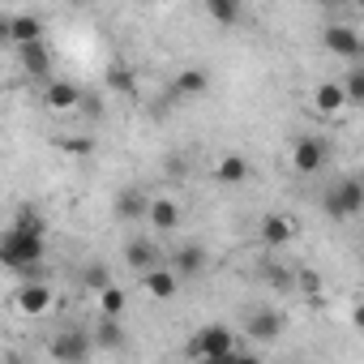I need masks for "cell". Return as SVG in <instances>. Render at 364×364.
I'll return each instance as SVG.
<instances>
[{
  "instance_id": "13",
  "label": "cell",
  "mask_w": 364,
  "mask_h": 364,
  "mask_svg": "<svg viewBox=\"0 0 364 364\" xmlns=\"http://www.w3.org/2000/svg\"><path fill=\"white\" fill-rule=\"evenodd\" d=\"M180 283H185V279H180L171 266H154V270L141 274V291H146L150 300H171V296L180 291Z\"/></svg>"
},
{
  "instance_id": "10",
  "label": "cell",
  "mask_w": 364,
  "mask_h": 364,
  "mask_svg": "<svg viewBox=\"0 0 364 364\" xmlns=\"http://www.w3.org/2000/svg\"><path fill=\"white\" fill-rule=\"evenodd\" d=\"M167 266H171L180 279H198V274H206L210 253H206V245H180V249H171Z\"/></svg>"
},
{
  "instance_id": "18",
  "label": "cell",
  "mask_w": 364,
  "mask_h": 364,
  "mask_svg": "<svg viewBox=\"0 0 364 364\" xmlns=\"http://www.w3.org/2000/svg\"><path fill=\"white\" fill-rule=\"evenodd\" d=\"M167 257L150 245V240H129L124 245V266L129 270H137V274H146V270H154V266H163Z\"/></svg>"
},
{
  "instance_id": "19",
  "label": "cell",
  "mask_w": 364,
  "mask_h": 364,
  "mask_svg": "<svg viewBox=\"0 0 364 364\" xmlns=\"http://www.w3.org/2000/svg\"><path fill=\"white\" fill-rule=\"evenodd\" d=\"M257 236H262V245L283 249V245L296 236V223H291L287 215H266V219H262V228H257Z\"/></svg>"
},
{
  "instance_id": "8",
  "label": "cell",
  "mask_w": 364,
  "mask_h": 364,
  "mask_svg": "<svg viewBox=\"0 0 364 364\" xmlns=\"http://www.w3.org/2000/svg\"><path fill=\"white\" fill-rule=\"evenodd\" d=\"M283 326H287V317L266 304V309H253V313L245 317V338H253V343H274V338L283 334Z\"/></svg>"
},
{
  "instance_id": "15",
  "label": "cell",
  "mask_w": 364,
  "mask_h": 364,
  "mask_svg": "<svg viewBox=\"0 0 364 364\" xmlns=\"http://www.w3.org/2000/svg\"><path fill=\"white\" fill-rule=\"evenodd\" d=\"M249 159L245 154H236V150H228V154H219L215 159V167H210V176L219 180V185H245V180H249Z\"/></svg>"
},
{
  "instance_id": "33",
  "label": "cell",
  "mask_w": 364,
  "mask_h": 364,
  "mask_svg": "<svg viewBox=\"0 0 364 364\" xmlns=\"http://www.w3.org/2000/svg\"><path fill=\"white\" fill-rule=\"evenodd\" d=\"M326 5H338V0H326Z\"/></svg>"
},
{
  "instance_id": "7",
  "label": "cell",
  "mask_w": 364,
  "mask_h": 364,
  "mask_svg": "<svg viewBox=\"0 0 364 364\" xmlns=\"http://www.w3.org/2000/svg\"><path fill=\"white\" fill-rule=\"evenodd\" d=\"M326 159H330V146L321 141V137H296V146H291V167L300 171V176H313V171H321L326 167Z\"/></svg>"
},
{
  "instance_id": "24",
  "label": "cell",
  "mask_w": 364,
  "mask_h": 364,
  "mask_svg": "<svg viewBox=\"0 0 364 364\" xmlns=\"http://www.w3.org/2000/svg\"><path fill=\"white\" fill-rule=\"evenodd\" d=\"M262 279H266L274 291H296V274H291V270H283L279 262H266V266H262Z\"/></svg>"
},
{
  "instance_id": "27",
  "label": "cell",
  "mask_w": 364,
  "mask_h": 364,
  "mask_svg": "<svg viewBox=\"0 0 364 364\" xmlns=\"http://www.w3.org/2000/svg\"><path fill=\"white\" fill-rule=\"evenodd\" d=\"M107 90H116V95H133V90H137V82H133V73H129V69H120V65H116V69L107 73Z\"/></svg>"
},
{
  "instance_id": "23",
  "label": "cell",
  "mask_w": 364,
  "mask_h": 364,
  "mask_svg": "<svg viewBox=\"0 0 364 364\" xmlns=\"http://www.w3.org/2000/svg\"><path fill=\"white\" fill-rule=\"evenodd\" d=\"M124 304H129V291H124V287L107 283V287L99 291V313H103V317H120V313H124Z\"/></svg>"
},
{
  "instance_id": "1",
  "label": "cell",
  "mask_w": 364,
  "mask_h": 364,
  "mask_svg": "<svg viewBox=\"0 0 364 364\" xmlns=\"http://www.w3.org/2000/svg\"><path fill=\"white\" fill-rule=\"evenodd\" d=\"M43 219L35 210H22L18 223L5 232V240H0V262H5L9 270L18 274H39V262L48 257V245H43Z\"/></svg>"
},
{
  "instance_id": "9",
  "label": "cell",
  "mask_w": 364,
  "mask_h": 364,
  "mask_svg": "<svg viewBox=\"0 0 364 364\" xmlns=\"http://www.w3.org/2000/svg\"><path fill=\"white\" fill-rule=\"evenodd\" d=\"M321 43H326V52H330V56H347V60L364 56V39H360L347 22H330V26L321 31Z\"/></svg>"
},
{
  "instance_id": "29",
  "label": "cell",
  "mask_w": 364,
  "mask_h": 364,
  "mask_svg": "<svg viewBox=\"0 0 364 364\" xmlns=\"http://www.w3.org/2000/svg\"><path fill=\"white\" fill-rule=\"evenodd\" d=\"M296 287L309 291V296H317V291H321V279H317L313 270H300V274H296Z\"/></svg>"
},
{
  "instance_id": "4",
  "label": "cell",
  "mask_w": 364,
  "mask_h": 364,
  "mask_svg": "<svg viewBox=\"0 0 364 364\" xmlns=\"http://www.w3.org/2000/svg\"><path fill=\"white\" fill-rule=\"evenodd\" d=\"M95 351H99V343H95L90 330H60V334L48 343V355L60 360V364H86Z\"/></svg>"
},
{
  "instance_id": "28",
  "label": "cell",
  "mask_w": 364,
  "mask_h": 364,
  "mask_svg": "<svg viewBox=\"0 0 364 364\" xmlns=\"http://www.w3.org/2000/svg\"><path fill=\"white\" fill-rule=\"evenodd\" d=\"M60 150L82 159V154H90V150H95V141H90V137H60Z\"/></svg>"
},
{
  "instance_id": "12",
  "label": "cell",
  "mask_w": 364,
  "mask_h": 364,
  "mask_svg": "<svg viewBox=\"0 0 364 364\" xmlns=\"http://www.w3.org/2000/svg\"><path fill=\"white\" fill-rule=\"evenodd\" d=\"M18 65H22V73H26L31 82H48V73H52V52L43 48V39L22 43V48H18Z\"/></svg>"
},
{
  "instance_id": "17",
  "label": "cell",
  "mask_w": 364,
  "mask_h": 364,
  "mask_svg": "<svg viewBox=\"0 0 364 364\" xmlns=\"http://www.w3.org/2000/svg\"><path fill=\"white\" fill-rule=\"evenodd\" d=\"M180 219H185V210H180V202H176V198H167V193H163V198H154V202H150V219H146V223H150L154 232H176V228H180Z\"/></svg>"
},
{
  "instance_id": "14",
  "label": "cell",
  "mask_w": 364,
  "mask_h": 364,
  "mask_svg": "<svg viewBox=\"0 0 364 364\" xmlns=\"http://www.w3.org/2000/svg\"><path fill=\"white\" fill-rule=\"evenodd\" d=\"M167 90H171V99H185V103H189V99H202V95L210 90V73H206V69H180Z\"/></svg>"
},
{
  "instance_id": "30",
  "label": "cell",
  "mask_w": 364,
  "mask_h": 364,
  "mask_svg": "<svg viewBox=\"0 0 364 364\" xmlns=\"http://www.w3.org/2000/svg\"><path fill=\"white\" fill-rule=\"evenodd\" d=\"M351 326L364 334V300H355V309H351Z\"/></svg>"
},
{
  "instance_id": "16",
  "label": "cell",
  "mask_w": 364,
  "mask_h": 364,
  "mask_svg": "<svg viewBox=\"0 0 364 364\" xmlns=\"http://www.w3.org/2000/svg\"><path fill=\"white\" fill-rule=\"evenodd\" d=\"M5 35H9L14 48L35 43V39H43V18H39V14H14V18L5 22Z\"/></svg>"
},
{
  "instance_id": "20",
  "label": "cell",
  "mask_w": 364,
  "mask_h": 364,
  "mask_svg": "<svg viewBox=\"0 0 364 364\" xmlns=\"http://www.w3.org/2000/svg\"><path fill=\"white\" fill-rule=\"evenodd\" d=\"M43 103H48L52 112H73V107L82 103V90H77L73 82H48V90H43Z\"/></svg>"
},
{
  "instance_id": "25",
  "label": "cell",
  "mask_w": 364,
  "mask_h": 364,
  "mask_svg": "<svg viewBox=\"0 0 364 364\" xmlns=\"http://www.w3.org/2000/svg\"><path fill=\"white\" fill-rule=\"evenodd\" d=\"M107 283H112V270H107L103 262H90V266L82 270V287H86V291H95V296H99Z\"/></svg>"
},
{
  "instance_id": "11",
  "label": "cell",
  "mask_w": 364,
  "mask_h": 364,
  "mask_svg": "<svg viewBox=\"0 0 364 364\" xmlns=\"http://www.w3.org/2000/svg\"><path fill=\"white\" fill-rule=\"evenodd\" d=\"M150 202H154V198H150L146 189H133V185H129V189L116 193V219H120V223H146V219H150Z\"/></svg>"
},
{
  "instance_id": "3",
  "label": "cell",
  "mask_w": 364,
  "mask_h": 364,
  "mask_svg": "<svg viewBox=\"0 0 364 364\" xmlns=\"http://www.w3.org/2000/svg\"><path fill=\"white\" fill-rule=\"evenodd\" d=\"M321 210L334 219V223H347L364 210V180L360 176H343L334 180V185L321 193Z\"/></svg>"
},
{
  "instance_id": "6",
  "label": "cell",
  "mask_w": 364,
  "mask_h": 364,
  "mask_svg": "<svg viewBox=\"0 0 364 364\" xmlns=\"http://www.w3.org/2000/svg\"><path fill=\"white\" fill-rule=\"evenodd\" d=\"M309 107H313L317 116H326V120H334V116H343V112L351 107V99H347V90H343V82H317V86L309 90Z\"/></svg>"
},
{
  "instance_id": "32",
  "label": "cell",
  "mask_w": 364,
  "mask_h": 364,
  "mask_svg": "<svg viewBox=\"0 0 364 364\" xmlns=\"http://www.w3.org/2000/svg\"><path fill=\"white\" fill-rule=\"evenodd\" d=\"M351 5H360V9H364V0H351Z\"/></svg>"
},
{
  "instance_id": "5",
  "label": "cell",
  "mask_w": 364,
  "mask_h": 364,
  "mask_svg": "<svg viewBox=\"0 0 364 364\" xmlns=\"http://www.w3.org/2000/svg\"><path fill=\"white\" fill-rule=\"evenodd\" d=\"M52 304H56V296H52V287H48L39 274H26L22 287L14 291V309H18L22 317H43Z\"/></svg>"
},
{
  "instance_id": "26",
  "label": "cell",
  "mask_w": 364,
  "mask_h": 364,
  "mask_svg": "<svg viewBox=\"0 0 364 364\" xmlns=\"http://www.w3.org/2000/svg\"><path fill=\"white\" fill-rule=\"evenodd\" d=\"M343 90H347L351 103H364V65H355V69L343 73Z\"/></svg>"
},
{
  "instance_id": "22",
  "label": "cell",
  "mask_w": 364,
  "mask_h": 364,
  "mask_svg": "<svg viewBox=\"0 0 364 364\" xmlns=\"http://www.w3.org/2000/svg\"><path fill=\"white\" fill-rule=\"evenodd\" d=\"M95 343H99V351H120V347H124V330H120V321L99 313V326H95Z\"/></svg>"
},
{
  "instance_id": "31",
  "label": "cell",
  "mask_w": 364,
  "mask_h": 364,
  "mask_svg": "<svg viewBox=\"0 0 364 364\" xmlns=\"http://www.w3.org/2000/svg\"><path fill=\"white\" fill-rule=\"evenodd\" d=\"M65 5H86V0H65Z\"/></svg>"
},
{
  "instance_id": "2",
  "label": "cell",
  "mask_w": 364,
  "mask_h": 364,
  "mask_svg": "<svg viewBox=\"0 0 364 364\" xmlns=\"http://www.w3.org/2000/svg\"><path fill=\"white\" fill-rule=\"evenodd\" d=\"M185 355H193V360H232V355H249V347L236 338L232 326L210 321V326H202L193 334V343L185 347Z\"/></svg>"
},
{
  "instance_id": "21",
  "label": "cell",
  "mask_w": 364,
  "mask_h": 364,
  "mask_svg": "<svg viewBox=\"0 0 364 364\" xmlns=\"http://www.w3.org/2000/svg\"><path fill=\"white\" fill-rule=\"evenodd\" d=\"M245 14V0H206V18L215 26H236Z\"/></svg>"
}]
</instances>
